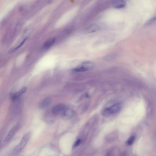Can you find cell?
Segmentation results:
<instances>
[{
  "mask_svg": "<svg viewBox=\"0 0 156 156\" xmlns=\"http://www.w3.org/2000/svg\"><path fill=\"white\" fill-rule=\"evenodd\" d=\"M122 106L121 103H118L106 108L103 111V116L106 117H110L120 111Z\"/></svg>",
  "mask_w": 156,
  "mask_h": 156,
  "instance_id": "obj_1",
  "label": "cell"
},
{
  "mask_svg": "<svg viewBox=\"0 0 156 156\" xmlns=\"http://www.w3.org/2000/svg\"><path fill=\"white\" fill-rule=\"evenodd\" d=\"M99 29L98 26L96 24H93L89 26L85 29V32L86 33H91L96 32Z\"/></svg>",
  "mask_w": 156,
  "mask_h": 156,
  "instance_id": "obj_7",
  "label": "cell"
},
{
  "mask_svg": "<svg viewBox=\"0 0 156 156\" xmlns=\"http://www.w3.org/2000/svg\"><path fill=\"white\" fill-rule=\"evenodd\" d=\"M116 56L114 54H111L106 56L104 57V59L105 60L107 61H111L114 60L116 58Z\"/></svg>",
  "mask_w": 156,
  "mask_h": 156,
  "instance_id": "obj_11",
  "label": "cell"
},
{
  "mask_svg": "<svg viewBox=\"0 0 156 156\" xmlns=\"http://www.w3.org/2000/svg\"><path fill=\"white\" fill-rule=\"evenodd\" d=\"M112 5L115 8H122L126 6V2L123 0L115 1H113L112 3Z\"/></svg>",
  "mask_w": 156,
  "mask_h": 156,
  "instance_id": "obj_5",
  "label": "cell"
},
{
  "mask_svg": "<svg viewBox=\"0 0 156 156\" xmlns=\"http://www.w3.org/2000/svg\"><path fill=\"white\" fill-rule=\"evenodd\" d=\"M18 128V126L17 125L15 126L14 127H13L11 130L8 133L7 135L6 136V138L5 139V142H8L12 138V137L17 131Z\"/></svg>",
  "mask_w": 156,
  "mask_h": 156,
  "instance_id": "obj_6",
  "label": "cell"
},
{
  "mask_svg": "<svg viewBox=\"0 0 156 156\" xmlns=\"http://www.w3.org/2000/svg\"><path fill=\"white\" fill-rule=\"evenodd\" d=\"M156 22V16L151 18L146 22L145 24V25H149Z\"/></svg>",
  "mask_w": 156,
  "mask_h": 156,
  "instance_id": "obj_12",
  "label": "cell"
},
{
  "mask_svg": "<svg viewBox=\"0 0 156 156\" xmlns=\"http://www.w3.org/2000/svg\"><path fill=\"white\" fill-rule=\"evenodd\" d=\"M80 142H81V140L80 139H79L77 140L76 142L74 144L73 147L74 148H75L77 146H78L79 145Z\"/></svg>",
  "mask_w": 156,
  "mask_h": 156,
  "instance_id": "obj_15",
  "label": "cell"
},
{
  "mask_svg": "<svg viewBox=\"0 0 156 156\" xmlns=\"http://www.w3.org/2000/svg\"><path fill=\"white\" fill-rule=\"evenodd\" d=\"M30 137L29 134H25L23 137L22 139L17 146V150L20 152L25 146L29 140Z\"/></svg>",
  "mask_w": 156,
  "mask_h": 156,
  "instance_id": "obj_4",
  "label": "cell"
},
{
  "mask_svg": "<svg viewBox=\"0 0 156 156\" xmlns=\"http://www.w3.org/2000/svg\"><path fill=\"white\" fill-rule=\"evenodd\" d=\"M94 67V65L92 62H85L74 69L73 70L76 72H83L91 70Z\"/></svg>",
  "mask_w": 156,
  "mask_h": 156,
  "instance_id": "obj_2",
  "label": "cell"
},
{
  "mask_svg": "<svg viewBox=\"0 0 156 156\" xmlns=\"http://www.w3.org/2000/svg\"><path fill=\"white\" fill-rule=\"evenodd\" d=\"M74 114L73 111L70 109L66 110L64 113V116L67 118H70L73 116Z\"/></svg>",
  "mask_w": 156,
  "mask_h": 156,
  "instance_id": "obj_10",
  "label": "cell"
},
{
  "mask_svg": "<svg viewBox=\"0 0 156 156\" xmlns=\"http://www.w3.org/2000/svg\"><path fill=\"white\" fill-rule=\"evenodd\" d=\"M66 106L62 104H58L53 107L52 109V114L56 115L60 114L65 112L66 110Z\"/></svg>",
  "mask_w": 156,
  "mask_h": 156,
  "instance_id": "obj_3",
  "label": "cell"
},
{
  "mask_svg": "<svg viewBox=\"0 0 156 156\" xmlns=\"http://www.w3.org/2000/svg\"><path fill=\"white\" fill-rule=\"evenodd\" d=\"M135 137L134 136H132L129 138L127 141V144L128 145H132L134 143L135 140Z\"/></svg>",
  "mask_w": 156,
  "mask_h": 156,
  "instance_id": "obj_13",
  "label": "cell"
},
{
  "mask_svg": "<svg viewBox=\"0 0 156 156\" xmlns=\"http://www.w3.org/2000/svg\"><path fill=\"white\" fill-rule=\"evenodd\" d=\"M51 99L50 98L47 97L44 99L41 103L40 107L41 108H44L47 107L50 104Z\"/></svg>",
  "mask_w": 156,
  "mask_h": 156,
  "instance_id": "obj_8",
  "label": "cell"
},
{
  "mask_svg": "<svg viewBox=\"0 0 156 156\" xmlns=\"http://www.w3.org/2000/svg\"><path fill=\"white\" fill-rule=\"evenodd\" d=\"M55 41V38H52L50 40L46 42L44 44L43 46V48L44 49H48L54 43Z\"/></svg>",
  "mask_w": 156,
  "mask_h": 156,
  "instance_id": "obj_9",
  "label": "cell"
},
{
  "mask_svg": "<svg viewBox=\"0 0 156 156\" xmlns=\"http://www.w3.org/2000/svg\"><path fill=\"white\" fill-rule=\"evenodd\" d=\"M119 156H127V153L126 152H123L120 154Z\"/></svg>",
  "mask_w": 156,
  "mask_h": 156,
  "instance_id": "obj_16",
  "label": "cell"
},
{
  "mask_svg": "<svg viewBox=\"0 0 156 156\" xmlns=\"http://www.w3.org/2000/svg\"><path fill=\"white\" fill-rule=\"evenodd\" d=\"M27 38V37H26L25 39H24L22 41V42L20 44V45L18 46L15 48L13 49V50H11L10 52H13L14 51H15L16 50H17V49L19 48L20 47H21V46H22L23 44L24 43V42H25V40H26V39Z\"/></svg>",
  "mask_w": 156,
  "mask_h": 156,
  "instance_id": "obj_14",
  "label": "cell"
}]
</instances>
